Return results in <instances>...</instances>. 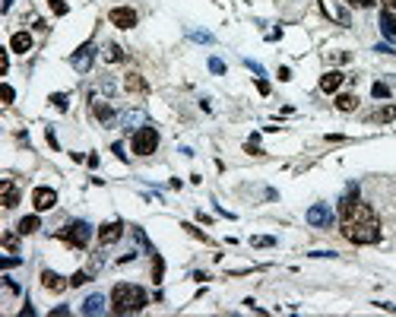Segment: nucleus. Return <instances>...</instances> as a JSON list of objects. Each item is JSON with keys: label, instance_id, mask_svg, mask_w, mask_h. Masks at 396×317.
<instances>
[{"label": "nucleus", "instance_id": "nucleus-1", "mask_svg": "<svg viewBox=\"0 0 396 317\" xmlns=\"http://www.w3.org/2000/svg\"><path fill=\"white\" fill-rule=\"evenodd\" d=\"M339 219H342V235L352 244H377L380 241V222L368 203H355L349 209H342Z\"/></svg>", "mask_w": 396, "mask_h": 317}, {"label": "nucleus", "instance_id": "nucleus-2", "mask_svg": "<svg viewBox=\"0 0 396 317\" xmlns=\"http://www.w3.org/2000/svg\"><path fill=\"white\" fill-rule=\"evenodd\" d=\"M149 304V295L134 283H117L111 289V311L114 314H137Z\"/></svg>", "mask_w": 396, "mask_h": 317}, {"label": "nucleus", "instance_id": "nucleus-3", "mask_svg": "<svg viewBox=\"0 0 396 317\" xmlns=\"http://www.w3.org/2000/svg\"><path fill=\"white\" fill-rule=\"evenodd\" d=\"M89 238H92V225H89L86 219H73L61 232V241H67L70 248H76V251H86L89 248Z\"/></svg>", "mask_w": 396, "mask_h": 317}, {"label": "nucleus", "instance_id": "nucleus-4", "mask_svg": "<svg viewBox=\"0 0 396 317\" xmlns=\"http://www.w3.org/2000/svg\"><path fill=\"white\" fill-rule=\"evenodd\" d=\"M130 149L137 152V156H152L155 149H159V130H155L152 124H143L134 130V140H130Z\"/></svg>", "mask_w": 396, "mask_h": 317}, {"label": "nucleus", "instance_id": "nucleus-5", "mask_svg": "<svg viewBox=\"0 0 396 317\" xmlns=\"http://www.w3.org/2000/svg\"><path fill=\"white\" fill-rule=\"evenodd\" d=\"M92 61H95V44H92V41L79 44V48L70 54V67H73L76 73H89V70H92Z\"/></svg>", "mask_w": 396, "mask_h": 317}, {"label": "nucleus", "instance_id": "nucleus-6", "mask_svg": "<svg viewBox=\"0 0 396 317\" xmlns=\"http://www.w3.org/2000/svg\"><path fill=\"white\" fill-rule=\"evenodd\" d=\"M304 219H307V225H314V229H330L333 222H336V213H333L327 203H314V206L307 209Z\"/></svg>", "mask_w": 396, "mask_h": 317}, {"label": "nucleus", "instance_id": "nucleus-7", "mask_svg": "<svg viewBox=\"0 0 396 317\" xmlns=\"http://www.w3.org/2000/svg\"><path fill=\"white\" fill-rule=\"evenodd\" d=\"M108 22L117 29H134L137 26V10L134 7H114V10H108Z\"/></svg>", "mask_w": 396, "mask_h": 317}, {"label": "nucleus", "instance_id": "nucleus-8", "mask_svg": "<svg viewBox=\"0 0 396 317\" xmlns=\"http://www.w3.org/2000/svg\"><path fill=\"white\" fill-rule=\"evenodd\" d=\"M32 203H35L38 213L54 209V206H57V191H51V187H35V191H32Z\"/></svg>", "mask_w": 396, "mask_h": 317}, {"label": "nucleus", "instance_id": "nucleus-9", "mask_svg": "<svg viewBox=\"0 0 396 317\" xmlns=\"http://www.w3.org/2000/svg\"><path fill=\"white\" fill-rule=\"evenodd\" d=\"M121 235H124V222H121V219L105 222V225L99 229V241H102V248H108V244H117V241H121Z\"/></svg>", "mask_w": 396, "mask_h": 317}, {"label": "nucleus", "instance_id": "nucleus-10", "mask_svg": "<svg viewBox=\"0 0 396 317\" xmlns=\"http://www.w3.org/2000/svg\"><path fill=\"white\" fill-rule=\"evenodd\" d=\"M41 286L48 292H61V289L70 286V279H64L61 273H54V269H41Z\"/></svg>", "mask_w": 396, "mask_h": 317}, {"label": "nucleus", "instance_id": "nucleus-11", "mask_svg": "<svg viewBox=\"0 0 396 317\" xmlns=\"http://www.w3.org/2000/svg\"><path fill=\"white\" fill-rule=\"evenodd\" d=\"M105 304H108V298H105V295H99V292H95V295H89L86 301L79 304V311L86 314V317H95V314H105Z\"/></svg>", "mask_w": 396, "mask_h": 317}, {"label": "nucleus", "instance_id": "nucleus-12", "mask_svg": "<svg viewBox=\"0 0 396 317\" xmlns=\"http://www.w3.org/2000/svg\"><path fill=\"white\" fill-rule=\"evenodd\" d=\"M92 117L99 124H114V108L108 102H92Z\"/></svg>", "mask_w": 396, "mask_h": 317}, {"label": "nucleus", "instance_id": "nucleus-13", "mask_svg": "<svg viewBox=\"0 0 396 317\" xmlns=\"http://www.w3.org/2000/svg\"><path fill=\"white\" fill-rule=\"evenodd\" d=\"M10 51L29 54V51H32V35H29V32H13V38H10Z\"/></svg>", "mask_w": 396, "mask_h": 317}, {"label": "nucleus", "instance_id": "nucleus-14", "mask_svg": "<svg viewBox=\"0 0 396 317\" xmlns=\"http://www.w3.org/2000/svg\"><path fill=\"white\" fill-rule=\"evenodd\" d=\"M342 79H345V76L339 73V70H327V73L320 76V89H323V92H336V89L342 86Z\"/></svg>", "mask_w": 396, "mask_h": 317}, {"label": "nucleus", "instance_id": "nucleus-15", "mask_svg": "<svg viewBox=\"0 0 396 317\" xmlns=\"http://www.w3.org/2000/svg\"><path fill=\"white\" fill-rule=\"evenodd\" d=\"M380 32L387 35L390 41L396 38V13H390V10H380Z\"/></svg>", "mask_w": 396, "mask_h": 317}, {"label": "nucleus", "instance_id": "nucleus-16", "mask_svg": "<svg viewBox=\"0 0 396 317\" xmlns=\"http://www.w3.org/2000/svg\"><path fill=\"white\" fill-rule=\"evenodd\" d=\"M38 229H41V219H38V216H22V219H19V225H16L19 235H35Z\"/></svg>", "mask_w": 396, "mask_h": 317}, {"label": "nucleus", "instance_id": "nucleus-17", "mask_svg": "<svg viewBox=\"0 0 396 317\" xmlns=\"http://www.w3.org/2000/svg\"><path fill=\"white\" fill-rule=\"evenodd\" d=\"M130 235H134V241H137V244H140V248L146 251L149 257H152V254H159V251H155V244H152V241L146 238V232H143L140 225H134V229H130Z\"/></svg>", "mask_w": 396, "mask_h": 317}, {"label": "nucleus", "instance_id": "nucleus-18", "mask_svg": "<svg viewBox=\"0 0 396 317\" xmlns=\"http://www.w3.org/2000/svg\"><path fill=\"white\" fill-rule=\"evenodd\" d=\"M124 89L127 92H146V79H143L140 73H127L124 76Z\"/></svg>", "mask_w": 396, "mask_h": 317}, {"label": "nucleus", "instance_id": "nucleus-19", "mask_svg": "<svg viewBox=\"0 0 396 317\" xmlns=\"http://www.w3.org/2000/svg\"><path fill=\"white\" fill-rule=\"evenodd\" d=\"M4 206H7V209H16V206H19V191H16L10 181H4Z\"/></svg>", "mask_w": 396, "mask_h": 317}, {"label": "nucleus", "instance_id": "nucleus-20", "mask_svg": "<svg viewBox=\"0 0 396 317\" xmlns=\"http://www.w3.org/2000/svg\"><path fill=\"white\" fill-rule=\"evenodd\" d=\"M140 121H146V111H143V108H137V111H127V114L121 117L124 130H130V133H134V124H140Z\"/></svg>", "mask_w": 396, "mask_h": 317}, {"label": "nucleus", "instance_id": "nucleus-21", "mask_svg": "<svg viewBox=\"0 0 396 317\" xmlns=\"http://www.w3.org/2000/svg\"><path fill=\"white\" fill-rule=\"evenodd\" d=\"M162 276H165V260H162V254H152V283L159 286Z\"/></svg>", "mask_w": 396, "mask_h": 317}, {"label": "nucleus", "instance_id": "nucleus-22", "mask_svg": "<svg viewBox=\"0 0 396 317\" xmlns=\"http://www.w3.org/2000/svg\"><path fill=\"white\" fill-rule=\"evenodd\" d=\"M355 105H358V99H355V96H349V92L336 96V108H339V111H355Z\"/></svg>", "mask_w": 396, "mask_h": 317}, {"label": "nucleus", "instance_id": "nucleus-23", "mask_svg": "<svg viewBox=\"0 0 396 317\" xmlns=\"http://www.w3.org/2000/svg\"><path fill=\"white\" fill-rule=\"evenodd\" d=\"M187 38H194L200 44H215V35L212 32H200V29H187Z\"/></svg>", "mask_w": 396, "mask_h": 317}, {"label": "nucleus", "instance_id": "nucleus-24", "mask_svg": "<svg viewBox=\"0 0 396 317\" xmlns=\"http://www.w3.org/2000/svg\"><path fill=\"white\" fill-rule=\"evenodd\" d=\"M105 61H108V64H121V61H124L121 44H108V48H105Z\"/></svg>", "mask_w": 396, "mask_h": 317}, {"label": "nucleus", "instance_id": "nucleus-25", "mask_svg": "<svg viewBox=\"0 0 396 317\" xmlns=\"http://www.w3.org/2000/svg\"><path fill=\"white\" fill-rule=\"evenodd\" d=\"M86 283H92V273H89V269H76V273L70 276V286H73V289L86 286Z\"/></svg>", "mask_w": 396, "mask_h": 317}, {"label": "nucleus", "instance_id": "nucleus-26", "mask_svg": "<svg viewBox=\"0 0 396 317\" xmlns=\"http://www.w3.org/2000/svg\"><path fill=\"white\" fill-rule=\"evenodd\" d=\"M393 117H396V105H383V108H380L374 117H371V121H383V124H390Z\"/></svg>", "mask_w": 396, "mask_h": 317}, {"label": "nucleus", "instance_id": "nucleus-27", "mask_svg": "<svg viewBox=\"0 0 396 317\" xmlns=\"http://www.w3.org/2000/svg\"><path fill=\"white\" fill-rule=\"evenodd\" d=\"M250 244H254V248H276V238L273 235H254Z\"/></svg>", "mask_w": 396, "mask_h": 317}, {"label": "nucleus", "instance_id": "nucleus-28", "mask_svg": "<svg viewBox=\"0 0 396 317\" xmlns=\"http://www.w3.org/2000/svg\"><path fill=\"white\" fill-rule=\"evenodd\" d=\"M51 105H54L57 111H67V108H70V99H67V92H54V96H51Z\"/></svg>", "mask_w": 396, "mask_h": 317}, {"label": "nucleus", "instance_id": "nucleus-29", "mask_svg": "<svg viewBox=\"0 0 396 317\" xmlns=\"http://www.w3.org/2000/svg\"><path fill=\"white\" fill-rule=\"evenodd\" d=\"M371 96H374V99H390V86L387 83H374V86H371Z\"/></svg>", "mask_w": 396, "mask_h": 317}, {"label": "nucleus", "instance_id": "nucleus-30", "mask_svg": "<svg viewBox=\"0 0 396 317\" xmlns=\"http://www.w3.org/2000/svg\"><path fill=\"white\" fill-rule=\"evenodd\" d=\"M4 248H7V251H16V248H19V235H16V232H7V235H4Z\"/></svg>", "mask_w": 396, "mask_h": 317}, {"label": "nucleus", "instance_id": "nucleus-31", "mask_svg": "<svg viewBox=\"0 0 396 317\" xmlns=\"http://www.w3.org/2000/svg\"><path fill=\"white\" fill-rule=\"evenodd\" d=\"M48 7L54 10V16H67V10H70V7L64 4V0H48Z\"/></svg>", "mask_w": 396, "mask_h": 317}, {"label": "nucleus", "instance_id": "nucleus-32", "mask_svg": "<svg viewBox=\"0 0 396 317\" xmlns=\"http://www.w3.org/2000/svg\"><path fill=\"white\" fill-rule=\"evenodd\" d=\"M209 70H212L215 76H222V73H225V61H219V57H209Z\"/></svg>", "mask_w": 396, "mask_h": 317}, {"label": "nucleus", "instance_id": "nucleus-33", "mask_svg": "<svg viewBox=\"0 0 396 317\" xmlns=\"http://www.w3.org/2000/svg\"><path fill=\"white\" fill-rule=\"evenodd\" d=\"M0 96H4V102L10 105V102L16 99V92H13V86H10V83H4V86H0Z\"/></svg>", "mask_w": 396, "mask_h": 317}, {"label": "nucleus", "instance_id": "nucleus-34", "mask_svg": "<svg viewBox=\"0 0 396 317\" xmlns=\"http://www.w3.org/2000/svg\"><path fill=\"white\" fill-rule=\"evenodd\" d=\"M184 229H187V235H194V238H200V241H209V235H203L197 225H190V222H184Z\"/></svg>", "mask_w": 396, "mask_h": 317}, {"label": "nucleus", "instance_id": "nucleus-35", "mask_svg": "<svg viewBox=\"0 0 396 317\" xmlns=\"http://www.w3.org/2000/svg\"><path fill=\"white\" fill-rule=\"evenodd\" d=\"M244 64H247V70H254L257 76H267V70H263V64H257V61H250V57H244Z\"/></svg>", "mask_w": 396, "mask_h": 317}, {"label": "nucleus", "instance_id": "nucleus-36", "mask_svg": "<svg viewBox=\"0 0 396 317\" xmlns=\"http://www.w3.org/2000/svg\"><path fill=\"white\" fill-rule=\"evenodd\" d=\"M7 70H10V51L0 48V73H7Z\"/></svg>", "mask_w": 396, "mask_h": 317}, {"label": "nucleus", "instance_id": "nucleus-37", "mask_svg": "<svg viewBox=\"0 0 396 317\" xmlns=\"http://www.w3.org/2000/svg\"><path fill=\"white\" fill-rule=\"evenodd\" d=\"M22 263V257H4V260H0V266L4 269H13V266H19Z\"/></svg>", "mask_w": 396, "mask_h": 317}, {"label": "nucleus", "instance_id": "nucleus-38", "mask_svg": "<svg viewBox=\"0 0 396 317\" xmlns=\"http://www.w3.org/2000/svg\"><path fill=\"white\" fill-rule=\"evenodd\" d=\"M345 4H349V7H362V10H371V7H374V0H345Z\"/></svg>", "mask_w": 396, "mask_h": 317}, {"label": "nucleus", "instance_id": "nucleus-39", "mask_svg": "<svg viewBox=\"0 0 396 317\" xmlns=\"http://www.w3.org/2000/svg\"><path fill=\"white\" fill-rule=\"evenodd\" d=\"M45 137H48V146H51V149H61V143H57V137H54V130H51V127L45 130Z\"/></svg>", "mask_w": 396, "mask_h": 317}, {"label": "nucleus", "instance_id": "nucleus-40", "mask_svg": "<svg viewBox=\"0 0 396 317\" xmlns=\"http://www.w3.org/2000/svg\"><path fill=\"white\" fill-rule=\"evenodd\" d=\"M4 286H7L10 292H13V295H19V283H16V279H10V276H4Z\"/></svg>", "mask_w": 396, "mask_h": 317}, {"label": "nucleus", "instance_id": "nucleus-41", "mask_svg": "<svg viewBox=\"0 0 396 317\" xmlns=\"http://www.w3.org/2000/svg\"><path fill=\"white\" fill-rule=\"evenodd\" d=\"M257 89H260V96H270V83L263 76H257Z\"/></svg>", "mask_w": 396, "mask_h": 317}, {"label": "nucleus", "instance_id": "nucleus-42", "mask_svg": "<svg viewBox=\"0 0 396 317\" xmlns=\"http://www.w3.org/2000/svg\"><path fill=\"white\" fill-rule=\"evenodd\" d=\"M111 152H114V156H117V159H121V162L127 159V152H124V143H114V146H111Z\"/></svg>", "mask_w": 396, "mask_h": 317}, {"label": "nucleus", "instance_id": "nucleus-43", "mask_svg": "<svg viewBox=\"0 0 396 317\" xmlns=\"http://www.w3.org/2000/svg\"><path fill=\"white\" fill-rule=\"evenodd\" d=\"M374 51H380V54H396L390 41H383V44H377V48H374Z\"/></svg>", "mask_w": 396, "mask_h": 317}, {"label": "nucleus", "instance_id": "nucleus-44", "mask_svg": "<svg viewBox=\"0 0 396 317\" xmlns=\"http://www.w3.org/2000/svg\"><path fill=\"white\" fill-rule=\"evenodd\" d=\"M51 314H54V317H67V314H70V308H67V304H57V308H54Z\"/></svg>", "mask_w": 396, "mask_h": 317}, {"label": "nucleus", "instance_id": "nucleus-45", "mask_svg": "<svg viewBox=\"0 0 396 317\" xmlns=\"http://www.w3.org/2000/svg\"><path fill=\"white\" fill-rule=\"evenodd\" d=\"M279 79H282V83H289V79H292V70H289V67H279Z\"/></svg>", "mask_w": 396, "mask_h": 317}, {"label": "nucleus", "instance_id": "nucleus-46", "mask_svg": "<svg viewBox=\"0 0 396 317\" xmlns=\"http://www.w3.org/2000/svg\"><path fill=\"white\" fill-rule=\"evenodd\" d=\"M86 162H89V168H99V156H95V152H92V156H86Z\"/></svg>", "mask_w": 396, "mask_h": 317}, {"label": "nucleus", "instance_id": "nucleus-47", "mask_svg": "<svg viewBox=\"0 0 396 317\" xmlns=\"http://www.w3.org/2000/svg\"><path fill=\"white\" fill-rule=\"evenodd\" d=\"M377 308H380V311H390V314H396V304H383V301H377Z\"/></svg>", "mask_w": 396, "mask_h": 317}, {"label": "nucleus", "instance_id": "nucleus-48", "mask_svg": "<svg viewBox=\"0 0 396 317\" xmlns=\"http://www.w3.org/2000/svg\"><path fill=\"white\" fill-rule=\"evenodd\" d=\"M10 7H13V0H4V13H7V10H10Z\"/></svg>", "mask_w": 396, "mask_h": 317}, {"label": "nucleus", "instance_id": "nucleus-49", "mask_svg": "<svg viewBox=\"0 0 396 317\" xmlns=\"http://www.w3.org/2000/svg\"><path fill=\"white\" fill-rule=\"evenodd\" d=\"M383 4H387L390 10H396V0H383Z\"/></svg>", "mask_w": 396, "mask_h": 317}]
</instances>
